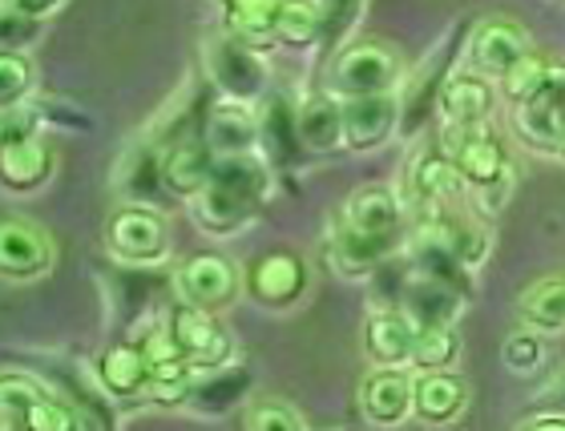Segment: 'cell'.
<instances>
[{"label": "cell", "instance_id": "cell-1", "mask_svg": "<svg viewBox=\"0 0 565 431\" xmlns=\"http://www.w3.org/2000/svg\"><path fill=\"white\" fill-rule=\"evenodd\" d=\"M408 234V211L392 186H360L348 194L331 226V262L343 279H364L380 270Z\"/></svg>", "mask_w": 565, "mask_h": 431}, {"label": "cell", "instance_id": "cell-2", "mask_svg": "<svg viewBox=\"0 0 565 431\" xmlns=\"http://www.w3.org/2000/svg\"><path fill=\"white\" fill-rule=\"evenodd\" d=\"M271 182H275V170L267 165L263 153L218 162V170H214V177L206 182V190L194 198V222H199V230L211 234V238L243 234L250 222L259 218L263 202L271 194Z\"/></svg>", "mask_w": 565, "mask_h": 431}, {"label": "cell", "instance_id": "cell-3", "mask_svg": "<svg viewBox=\"0 0 565 431\" xmlns=\"http://www.w3.org/2000/svg\"><path fill=\"white\" fill-rule=\"evenodd\" d=\"M469 36H472V21L460 17L452 29H448L440 41H436L428 53H424L420 69H413L401 85V133L404 138H416L420 126L433 117V109L440 106V94L452 82V65H457L460 53H469Z\"/></svg>", "mask_w": 565, "mask_h": 431}, {"label": "cell", "instance_id": "cell-4", "mask_svg": "<svg viewBox=\"0 0 565 431\" xmlns=\"http://www.w3.org/2000/svg\"><path fill=\"white\" fill-rule=\"evenodd\" d=\"M445 153L477 194V211L484 218L505 206L509 190H513V165H509L505 141L497 138L493 129L484 126L469 129V133H445Z\"/></svg>", "mask_w": 565, "mask_h": 431}, {"label": "cell", "instance_id": "cell-5", "mask_svg": "<svg viewBox=\"0 0 565 431\" xmlns=\"http://www.w3.org/2000/svg\"><path fill=\"white\" fill-rule=\"evenodd\" d=\"M202 69H206V82L214 85V94L223 101H235V106H263L267 101V82H271L267 61L255 49L238 45L235 36H206Z\"/></svg>", "mask_w": 565, "mask_h": 431}, {"label": "cell", "instance_id": "cell-6", "mask_svg": "<svg viewBox=\"0 0 565 431\" xmlns=\"http://www.w3.org/2000/svg\"><path fill=\"white\" fill-rule=\"evenodd\" d=\"M401 85H404L401 57L388 45H380V41H355V45H348L340 57L331 61V73H328V89L340 101L401 94Z\"/></svg>", "mask_w": 565, "mask_h": 431}, {"label": "cell", "instance_id": "cell-7", "mask_svg": "<svg viewBox=\"0 0 565 431\" xmlns=\"http://www.w3.org/2000/svg\"><path fill=\"white\" fill-rule=\"evenodd\" d=\"M413 211L416 234L448 246L465 267L484 262V255H489V218L472 202H465V206H413Z\"/></svg>", "mask_w": 565, "mask_h": 431}, {"label": "cell", "instance_id": "cell-8", "mask_svg": "<svg viewBox=\"0 0 565 431\" xmlns=\"http://www.w3.org/2000/svg\"><path fill=\"white\" fill-rule=\"evenodd\" d=\"M513 129L518 138L537 153L562 150L565 141V65H554L537 94L513 106Z\"/></svg>", "mask_w": 565, "mask_h": 431}, {"label": "cell", "instance_id": "cell-9", "mask_svg": "<svg viewBox=\"0 0 565 431\" xmlns=\"http://www.w3.org/2000/svg\"><path fill=\"white\" fill-rule=\"evenodd\" d=\"M170 335H174L178 351L186 355L190 371H218L231 359V335L223 331V323L211 315V311H199V306L174 303L170 311Z\"/></svg>", "mask_w": 565, "mask_h": 431}, {"label": "cell", "instance_id": "cell-10", "mask_svg": "<svg viewBox=\"0 0 565 431\" xmlns=\"http://www.w3.org/2000/svg\"><path fill=\"white\" fill-rule=\"evenodd\" d=\"M106 250L121 267H150L166 255V218L158 211L121 206L106 226Z\"/></svg>", "mask_w": 565, "mask_h": 431}, {"label": "cell", "instance_id": "cell-11", "mask_svg": "<svg viewBox=\"0 0 565 431\" xmlns=\"http://www.w3.org/2000/svg\"><path fill=\"white\" fill-rule=\"evenodd\" d=\"M530 33L513 21H481L472 24L469 36V65L484 82H505L521 61L530 57Z\"/></svg>", "mask_w": 565, "mask_h": 431}, {"label": "cell", "instance_id": "cell-12", "mask_svg": "<svg viewBox=\"0 0 565 431\" xmlns=\"http://www.w3.org/2000/svg\"><path fill=\"white\" fill-rule=\"evenodd\" d=\"M174 294L178 303L199 306V311H223L235 303L238 294V270L223 255H194L174 270Z\"/></svg>", "mask_w": 565, "mask_h": 431}, {"label": "cell", "instance_id": "cell-13", "mask_svg": "<svg viewBox=\"0 0 565 431\" xmlns=\"http://www.w3.org/2000/svg\"><path fill=\"white\" fill-rule=\"evenodd\" d=\"M404 315L413 319L416 331H440V326H452L457 315L465 311V299H460L452 287L445 282L428 279L420 270L404 267V279H401V294H396V303Z\"/></svg>", "mask_w": 565, "mask_h": 431}, {"label": "cell", "instance_id": "cell-14", "mask_svg": "<svg viewBox=\"0 0 565 431\" xmlns=\"http://www.w3.org/2000/svg\"><path fill=\"white\" fill-rule=\"evenodd\" d=\"M259 153L282 174L303 165L307 146L299 138V109H291L287 94H267V101L259 106Z\"/></svg>", "mask_w": 565, "mask_h": 431}, {"label": "cell", "instance_id": "cell-15", "mask_svg": "<svg viewBox=\"0 0 565 431\" xmlns=\"http://www.w3.org/2000/svg\"><path fill=\"white\" fill-rule=\"evenodd\" d=\"M202 138L214 150L218 162L250 158L259 153V109L235 106V101H214L202 117Z\"/></svg>", "mask_w": 565, "mask_h": 431}, {"label": "cell", "instance_id": "cell-16", "mask_svg": "<svg viewBox=\"0 0 565 431\" xmlns=\"http://www.w3.org/2000/svg\"><path fill=\"white\" fill-rule=\"evenodd\" d=\"M307 291V267L303 258L291 255V250H271L250 262L247 270V294L255 303L282 311V306L299 303Z\"/></svg>", "mask_w": 565, "mask_h": 431}, {"label": "cell", "instance_id": "cell-17", "mask_svg": "<svg viewBox=\"0 0 565 431\" xmlns=\"http://www.w3.org/2000/svg\"><path fill=\"white\" fill-rule=\"evenodd\" d=\"M392 133H401V97H352L343 101V146L367 153L384 146Z\"/></svg>", "mask_w": 565, "mask_h": 431}, {"label": "cell", "instance_id": "cell-18", "mask_svg": "<svg viewBox=\"0 0 565 431\" xmlns=\"http://www.w3.org/2000/svg\"><path fill=\"white\" fill-rule=\"evenodd\" d=\"M118 190L126 206H141V211H162L170 202L166 190V170H162V150L150 138H141L130 146V153L118 165Z\"/></svg>", "mask_w": 565, "mask_h": 431}, {"label": "cell", "instance_id": "cell-19", "mask_svg": "<svg viewBox=\"0 0 565 431\" xmlns=\"http://www.w3.org/2000/svg\"><path fill=\"white\" fill-rule=\"evenodd\" d=\"M416 335H420V331L413 326V319L404 315L401 306L384 303L367 315L364 347H367V355L376 359V367H384V371H404V367H413Z\"/></svg>", "mask_w": 565, "mask_h": 431}, {"label": "cell", "instance_id": "cell-20", "mask_svg": "<svg viewBox=\"0 0 565 431\" xmlns=\"http://www.w3.org/2000/svg\"><path fill=\"white\" fill-rule=\"evenodd\" d=\"M162 170H166V190H170V198H199L206 182L214 177L218 170V158L214 150L206 146V138L199 133H190V138L174 141V146H166L162 150Z\"/></svg>", "mask_w": 565, "mask_h": 431}, {"label": "cell", "instance_id": "cell-21", "mask_svg": "<svg viewBox=\"0 0 565 431\" xmlns=\"http://www.w3.org/2000/svg\"><path fill=\"white\" fill-rule=\"evenodd\" d=\"M250 391H255V371L247 363H226L218 371H202L194 375V391H190L186 408L202 420H218L226 411H235L238 403H247Z\"/></svg>", "mask_w": 565, "mask_h": 431}, {"label": "cell", "instance_id": "cell-22", "mask_svg": "<svg viewBox=\"0 0 565 431\" xmlns=\"http://www.w3.org/2000/svg\"><path fill=\"white\" fill-rule=\"evenodd\" d=\"M497 109V94L493 85L477 77V73H457L448 89L440 94V121H445V133H469V129H484L489 117Z\"/></svg>", "mask_w": 565, "mask_h": 431}, {"label": "cell", "instance_id": "cell-23", "mask_svg": "<svg viewBox=\"0 0 565 431\" xmlns=\"http://www.w3.org/2000/svg\"><path fill=\"white\" fill-rule=\"evenodd\" d=\"M360 411L376 428H396L416 411V379L408 371H376L367 375L360 387Z\"/></svg>", "mask_w": 565, "mask_h": 431}, {"label": "cell", "instance_id": "cell-24", "mask_svg": "<svg viewBox=\"0 0 565 431\" xmlns=\"http://www.w3.org/2000/svg\"><path fill=\"white\" fill-rule=\"evenodd\" d=\"M94 375L109 399H146V387L153 384L150 355L141 343H114L109 351H102Z\"/></svg>", "mask_w": 565, "mask_h": 431}, {"label": "cell", "instance_id": "cell-25", "mask_svg": "<svg viewBox=\"0 0 565 431\" xmlns=\"http://www.w3.org/2000/svg\"><path fill=\"white\" fill-rule=\"evenodd\" d=\"M408 190H413V206H465L469 202V182L460 177L445 150H433L416 158L413 174H408Z\"/></svg>", "mask_w": 565, "mask_h": 431}, {"label": "cell", "instance_id": "cell-26", "mask_svg": "<svg viewBox=\"0 0 565 431\" xmlns=\"http://www.w3.org/2000/svg\"><path fill=\"white\" fill-rule=\"evenodd\" d=\"M53 262V246L33 222L9 218L0 226V270L9 279H36Z\"/></svg>", "mask_w": 565, "mask_h": 431}, {"label": "cell", "instance_id": "cell-27", "mask_svg": "<svg viewBox=\"0 0 565 431\" xmlns=\"http://www.w3.org/2000/svg\"><path fill=\"white\" fill-rule=\"evenodd\" d=\"M299 138L307 153H335L343 146V101L331 89L311 94L299 106Z\"/></svg>", "mask_w": 565, "mask_h": 431}, {"label": "cell", "instance_id": "cell-28", "mask_svg": "<svg viewBox=\"0 0 565 431\" xmlns=\"http://www.w3.org/2000/svg\"><path fill=\"white\" fill-rule=\"evenodd\" d=\"M49 174H53V153L45 150V141L41 138L0 146V182H4L9 190L24 194V190L45 186Z\"/></svg>", "mask_w": 565, "mask_h": 431}, {"label": "cell", "instance_id": "cell-29", "mask_svg": "<svg viewBox=\"0 0 565 431\" xmlns=\"http://www.w3.org/2000/svg\"><path fill=\"white\" fill-rule=\"evenodd\" d=\"M275 24H279V4L271 0H238L223 9V33L255 53L275 45Z\"/></svg>", "mask_w": 565, "mask_h": 431}, {"label": "cell", "instance_id": "cell-30", "mask_svg": "<svg viewBox=\"0 0 565 431\" xmlns=\"http://www.w3.org/2000/svg\"><path fill=\"white\" fill-rule=\"evenodd\" d=\"M469 387L452 371H436L416 379V416L424 423H452L465 411Z\"/></svg>", "mask_w": 565, "mask_h": 431}, {"label": "cell", "instance_id": "cell-31", "mask_svg": "<svg viewBox=\"0 0 565 431\" xmlns=\"http://www.w3.org/2000/svg\"><path fill=\"white\" fill-rule=\"evenodd\" d=\"M408 267L420 270V274H428V279H436V282H445V287H452L465 303H472V267H465V262H460L448 246L436 243V238H424V234H416Z\"/></svg>", "mask_w": 565, "mask_h": 431}, {"label": "cell", "instance_id": "cell-32", "mask_svg": "<svg viewBox=\"0 0 565 431\" xmlns=\"http://www.w3.org/2000/svg\"><path fill=\"white\" fill-rule=\"evenodd\" d=\"M518 315L525 331L562 335L565 331V279H542L518 299Z\"/></svg>", "mask_w": 565, "mask_h": 431}, {"label": "cell", "instance_id": "cell-33", "mask_svg": "<svg viewBox=\"0 0 565 431\" xmlns=\"http://www.w3.org/2000/svg\"><path fill=\"white\" fill-rule=\"evenodd\" d=\"M61 4H24V0H9L0 4V53H21L29 41H36L41 21L53 17Z\"/></svg>", "mask_w": 565, "mask_h": 431}, {"label": "cell", "instance_id": "cell-34", "mask_svg": "<svg viewBox=\"0 0 565 431\" xmlns=\"http://www.w3.org/2000/svg\"><path fill=\"white\" fill-rule=\"evenodd\" d=\"M323 29V4H279V24H275V45L282 49H311L319 45Z\"/></svg>", "mask_w": 565, "mask_h": 431}, {"label": "cell", "instance_id": "cell-35", "mask_svg": "<svg viewBox=\"0 0 565 431\" xmlns=\"http://www.w3.org/2000/svg\"><path fill=\"white\" fill-rule=\"evenodd\" d=\"M460 355V335L457 326H440V331H420L413 347V367L420 375L448 371Z\"/></svg>", "mask_w": 565, "mask_h": 431}, {"label": "cell", "instance_id": "cell-36", "mask_svg": "<svg viewBox=\"0 0 565 431\" xmlns=\"http://www.w3.org/2000/svg\"><path fill=\"white\" fill-rule=\"evenodd\" d=\"M360 17H364V4H323V29H319V53L323 57H340L343 41H348V33H352L355 24H360Z\"/></svg>", "mask_w": 565, "mask_h": 431}, {"label": "cell", "instance_id": "cell-37", "mask_svg": "<svg viewBox=\"0 0 565 431\" xmlns=\"http://www.w3.org/2000/svg\"><path fill=\"white\" fill-rule=\"evenodd\" d=\"M29 94H33V65L21 53H0V106H29L24 101Z\"/></svg>", "mask_w": 565, "mask_h": 431}, {"label": "cell", "instance_id": "cell-38", "mask_svg": "<svg viewBox=\"0 0 565 431\" xmlns=\"http://www.w3.org/2000/svg\"><path fill=\"white\" fill-rule=\"evenodd\" d=\"M243 431H307V420L282 399H259L247 408Z\"/></svg>", "mask_w": 565, "mask_h": 431}, {"label": "cell", "instance_id": "cell-39", "mask_svg": "<svg viewBox=\"0 0 565 431\" xmlns=\"http://www.w3.org/2000/svg\"><path fill=\"white\" fill-rule=\"evenodd\" d=\"M554 65H557V61H545L542 53H530V57L521 61L518 69H513V73H509V77H505V82H501V89H505V97H509V101H513V106H521L525 97L537 94V89H542L545 77L554 73Z\"/></svg>", "mask_w": 565, "mask_h": 431}, {"label": "cell", "instance_id": "cell-40", "mask_svg": "<svg viewBox=\"0 0 565 431\" xmlns=\"http://www.w3.org/2000/svg\"><path fill=\"white\" fill-rule=\"evenodd\" d=\"M501 359H505L509 371H518V375L537 371V367L545 363V335H537V331H518V335H509L505 347H501Z\"/></svg>", "mask_w": 565, "mask_h": 431}, {"label": "cell", "instance_id": "cell-41", "mask_svg": "<svg viewBox=\"0 0 565 431\" xmlns=\"http://www.w3.org/2000/svg\"><path fill=\"white\" fill-rule=\"evenodd\" d=\"M33 109L41 126H65V129H77V133L94 129V117L85 114V109H77L73 101H61V97H41V101H33Z\"/></svg>", "mask_w": 565, "mask_h": 431}, {"label": "cell", "instance_id": "cell-42", "mask_svg": "<svg viewBox=\"0 0 565 431\" xmlns=\"http://www.w3.org/2000/svg\"><path fill=\"white\" fill-rule=\"evenodd\" d=\"M190 391H194V375H182V379H153L146 387V403L153 408H186Z\"/></svg>", "mask_w": 565, "mask_h": 431}, {"label": "cell", "instance_id": "cell-43", "mask_svg": "<svg viewBox=\"0 0 565 431\" xmlns=\"http://www.w3.org/2000/svg\"><path fill=\"white\" fill-rule=\"evenodd\" d=\"M533 411H550L545 420H565V375L545 391L542 399H537V403H533Z\"/></svg>", "mask_w": 565, "mask_h": 431}, {"label": "cell", "instance_id": "cell-44", "mask_svg": "<svg viewBox=\"0 0 565 431\" xmlns=\"http://www.w3.org/2000/svg\"><path fill=\"white\" fill-rule=\"evenodd\" d=\"M525 431H565V420H533Z\"/></svg>", "mask_w": 565, "mask_h": 431}, {"label": "cell", "instance_id": "cell-45", "mask_svg": "<svg viewBox=\"0 0 565 431\" xmlns=\"http://www.w3.org/2000/svg\"><path fill=\"white\" fill-rule=\"evenodd\" d=\"M562 153H565V141H562Z\"/></svg>", "mask_w": 565, "mask_h": 431}]
</instances>
